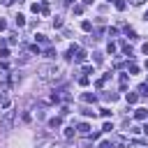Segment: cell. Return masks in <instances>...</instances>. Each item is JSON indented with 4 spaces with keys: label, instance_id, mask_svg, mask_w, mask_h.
I'll return each instance as SVG.
<instances>
[{
    "label": "cell",
    "instance_id": "1",
    "mask_svg": "<svg viewBox=\"0 0 148 148\" xmlns=\"http://www.w3.org/2000/svg\"><path fill=\"white\" fill-rule=\"evenodd\" d=\"M58 74H60V69H58L56 65H44V67H39V76H42V81L58 79Z\"/></svg>",
    "mask_w": 148,
    "mask_h": 148
},
{
    "label": "cell",
    "instance_id": "2",
    "mask_svg": "<svg viewBox=\"0 0 148 148\" xmlns=\"http://www.w3.org/2000/svg\"><path fill=\"white\" fill-rule=\"evenodd\" d=\"M134 118H136V120H146V118H148V109H143V106L136 109V111H134Z\"/></svg>",
    "mask_w": 148,
    "mask_h": 148
},
{
    "label": "cell",
    "instance_id": "3",
    "mask_svg": "<svg viewBox=\"0 0 148 148\" xmlns=\"http://www.w3.org/2000/svg\"><path fill=\"white\" fill-rule=\"evenodd\" d=\"M60 125H62V118H60V116H56V118L49 120V127H51V130H58Z\"/></svg>",
    "mask_w": 148,
    "mask_h": 148
},
{
    "label": "cell",
    "instance_id": "4",
    "mask_svg": "<svg viewBox=\"0 0 148 148\" xmlns=\"http://www.w3.org/2000/svg\"><path fill=\"white\" fill-rule=\"evenodd\" d=\"M14 23H16L18 28H23V25H25V16H23V14H16V16H14Z\"/></svg>",
    "mask_w": 148,
    "mask_h": 148
},
{
    "label": "cell",
    "instance_id": "5",
    "mask_svg": "<svg viewBox=\"0 0 148 148\" xmlns=\"http://www.w3.org/2000/svg\"><path fill=\"white\" fill-rule=\"evenodd\" d=\"M125 99H127V104H136L139 95H136V92H127V95H125Z\"/></svg>",
    "mask_w": 148,
    "mask_h": 148
},
{
    "label": "cell",
    "instance_id": "6",
    "mask_svg": "<svg viewBox=\"0 0 148 148\" xmlns=\"http://www.w3.org/2000/svg\"><path fill=\"white\" fill-rule=\"evenodd\" d=\"M79 134H83V136H88V134H90V125H88V123H83V125H79Z\"/></svg>",
    "mask_w": 148,
    "mask_h": 148
},
{
    "label": "cell",
    "instance_id": "7",
    "mask_svg": "<svg viewBox=\"0 0 148 148\" xmlns=\"http://www.w3.org/2000/svg\"><path fill=\"white\" fill-rule=\"evenodd\" d=\"M74 58H76V62H83V60H86V51H83V49H79Z\"/></svg>",
    "mask_w": 148,
    "mask_h": 148
},
{
    "label": "cell",
    "instance_id": "8",
    "mask_svg": "<svg viewBox=\"0 0 148 148\" xmlns=\"http://www.w3.org/2000/svg\"><path fill=\"white\" fill-rule=\"evenodd\" d=\"M81 30L90 32V30H92V23H90V21H81Z\"/></svg>",
    "mask_w": 148,
    "mask_h": 148
},
{
    "label": "cell",
    "instance_id": "9",
    "mask_svg": "<svg viewBox=\"0 0 148 148\" xmlns=\"http://www.w3.org/2000/svg\"><path fill=\"white\" fill-rule=\"evenodd\" d=\"M74 132H76L74 127H65V139H72V136H74Z\"/></svg>",
    "mask_w": 148,
    "mask_h": 148
},
{
    "label": "cell",
    "instance_id": "10",
    "mask_svg": "<svg viewBox=\"0 0 148 148\" xmlns=\"http://www.w3.org/2000/svg\"><path fill=\"white\" fill-rule=\"evenodd\" d=\"M30 9H32L35 14H42V5H37V2H32V5H30Z\"/></svg>",
    "mask_w": 148,
    "mask_h": 148
},
{
    "label": "cell",
    "instance_id": "11",
    "mask_svg": "<svg viewBox=\"0 0 148 148\" xmlns=\"http://www.w3.org/2000/svg\"><path fill=\"white\" fill-rule=\"evenodd\" d=\"M95 99H97V95H90V92L83 95V102H95Z\"/></svg>",
    "mask_w": 148,
    "mask_h": 148
},
{
    "label": "cell",
    "instance_id": "12",
    "mask_svg": "<svg viewBox=\"0 0 148 148\" xmlns=\"http://www.w3.org/2000/svg\"><path fill=\"white\" fill-rule=\"evenodd\" d=\"M53 28H62V18H60V16L53 18Z\"/></svg>",
    "mask_w": 148,
    "mask_h": 148
},
{
    "label": "cell",
    "instance_id": "13",
    "mask_svg": "<svg viewBox=\"0 0 148 148\" xmlns=\"http://www.w3.org/2000/svg\"><path fill=\"white\" fill-rule=\"evenodd\" d=\"M35 42H42V44H49V39L44 35H35Z\"/></svg>",
    "mask_w": 148,
    "mask_h": 148
},
{
    "label": "cell",
    "instance_id": "14",
    "mask_svg": "<svg viewBox=\"0 0 148 148\" xmlns=\"http://www.w3.org/2000/svg\"><path fill=\"white\" fill-rule=\"evenodd\" d=\"M123 51H125V56H132V46L125 44V42H123Z\"/></svg>",
    "mask_w": 148,
    "mask_h": 148
},
{
    "label": "cell",
    "instance_id": "15",
    "mask_svg": "<svg viewBox=\"0 0 148 148\" xmlns=\"http://www.w3.org/2000/svg\"><path fill=\"white\" fill-rule=\"evenodd\" d=\"M139 95H148V86H146V83L139 86Z\"/></svg>",
    "mask_w": 148,
    "mask_h": 148
},
{
    "label": "cell",
    "instance_id": "16",
    "mask_svg": "<svg viewBox=\"0 0 148 148\" xmlns=\"http://www.w3.org/2000/svg\"><path fill=\"white\" fill-rule=\"evenodd\" d=\"M9 58V51L7 49H0V60H7Z\"/></svg>",
    "mask_w": 148,
    "mask_h": 148
},
{
    "label": "cell",
    "instance_id": "17",
    "mask_svg": "<svg viewBox=\"0 0 148 148\" xmlns=\"http://www.w3.org/2000/svg\"><path fill=\"white\" fill-rule=\"evenodd\" d=\"M99 148H116V146H113V141H102Z\"/></svg>",
    "mask_w": 148,
    "mask_h": 148
},
{
    "label": "cell",
    "instance_id": "18",
    "mask_svg": "<svg viewBox=\"0 0 148 148\" xmlns=\"http://www.w3.org/2000/svg\"><path fill=\"white\" fill-rule=\"evenodd\" d=\"M130 74H139V65L132 62V65H130Z\"/></svg>",
    "mask_w": 148,
    "mask_h": 148
},
{
    "label": "cell",
    "instance_id": "19",
    "mask_svg": "<svg viewBox=\"0 0 148 148\" xmlns=\"http://www.w3.org/2000/svg\"><path fill=\"white\" fill-rule=\"evenodd\" d=\"M49 12H51V9H49V5L44 2V5H42V14H44V16H49Z\"/></svg>",
    "mask_w": 148,
    "mask_h": 148
},
{
    "label": "cell",
    "instance_id": "20",
    "mask_svg": "<svg viewBox=\"0 0 148 148\" xmlns=\"http://www.w3.org/2000/svg\"><path fill=\"white\" fill-rule=\"evenodd\" d=\"M106 51H109V53H116V44H113V42H109V46H106Z\"/></svg>",
    "mask_w": 148,
    "mask_h": 148
},
{
    "label": "cell",
    "instance_id": "21",
    "mask_svg": "<svg viewBox=\"0 0 148 148\" xmlns=\"http://www.w3.org/2000/svg\"><path fill=\"white\" fill-rule=\"evenodd\" d=\"M79 83H81V86H88V83H90V79H88V76H81V79H79Z\"/></svg>",
    "mask_w": 148,
    "mask_h": 148
},
{
    "label": "cell",
    "instance_id": "22",
    "mask_svg": "<svg viewBox=\"0 0 148 148\" xmlns=\"http://www.w3.org/2000/svg\"><path fill=\"white\" fill-rule=\"evenodd\" d=\"M125 86H127V74H123V76H120V88H125Z\"/></svg>",
    "mask_w": 148,
    "mask_h": 148
},
{
    "label": "cell",
    "instance_id": "23",
    "mask_svg": "<svg viewBox=\"0 0 148 148\" xmlns=\"http://www.w3.org/2000/svg\"><path fill=\"white\" fill-rule=\"evenodd\" d=\"M111 130H113V125H111V123H104V127H102V132H111Z\"/></svg>",
    "mask_w": 148,
    "mask_h": 148
},
{
    "label": "cell",
    "instance_id": "24",
    "mask_svg": "<svg viewBox=\"0 0 148 148\" xmlns=\"http://www.w3.org/2000/svg\"><path fill=\"white\" fill-rule=\"evenodd\" d=\"M116 9H120V12H123V9H125V2H123V0H116Z\"/></svg>",
    "mask_w": 148,
    "mask_h": 148
},
{
    "label": "cell",
    "instance_id": "25",
    "mask_svg": "<svg viewBox=\"0 0 148 148\" xmlns=\"http://www.w3.org/2000/svg\"><path fill=\"white\" fill-rule=\"evenodd\" d=\"M83 12V5H74V14H81Z\"/></svg>",
    "mask_w": 148,
    "mask_h": 148
},
{
    "label": "cell",
    "instance_id": "26",
    "mask_svg": "<svg viewBox=\"0 0 148 148\" xmlns=\"http://www.w3.org/2000/svg\"><path fill=\"white\" fill-rule=\"evenodd\" d=\"M0 2H2V5H7V7H9V5H14V2H16V0H0ZM18 2H21V0H18Z\"/></svg>",
    "mask_w": 148,
    "mask_h": 148
},
{
    "label": "cell",
    "instance_id": "27",
    "mask_svg": "<svg viewBox=\"0 0 148 148\" xmlns=\"http://www.w3.org/2000/svg\"><path fill=\"white\" fill-rule=\"evenodd\" d=\"M5 28H7V21H5V18H0V30H5Z\"/></svg>",
    "mask_w": 148,
    "mask_h": 148
},
{
    "label": "cell",
    "instance_id": "28",
    "mask_svg": "<svg viewBox=\"0 0 148 148\" xmlns=\"http://www.w3.org/2000/svg\"><path fill=\"white\" fill-rule=\"evenodd\" d=\"M141 51H143V53H146V56H148V42H146V44H143V46H141Z\"/></svg>",
    "mask_w": 148,
    "mask_h": 148
},
{
    "label": "cell",
    "instance_id": "29",
    "mask_svg": "<svg viewBox=\"0 0 148 148\" xmlns=\"http://www.w3.org/2000/svg\"><path fill=\"white\" fill-rule=\"evenodd\" d=\"M141 130H143V134H146V136H148V123H146V125H143V127H141Z\"/></svg>",
    "mask_w": 148,
    "mask_h": 148
},
{
    "label": "cell",
    "instance_id": "30",
    "mask_svg": "<svg viewBox=\"0 0 148 148\" xmlns=\"http://www.w3.org/2000/svg\"><path fill=\"white\" fill-rule=\"evenodd\" d=\"M130 2H132V5H141L143 0H130Z\"/></svg>",
    "mask_w": 148,
    "mask_h": 148
},
{
    "label": "cell",
    "instance_id": "31",
    "mask_svg": "<svg viewBox=\"0 0 148 148\" xmlns=\"http://www.w3.org/2000/svg\"><path fill=\"white\" fill-rule=\"evenodd\" d=\"M83 5H92V0H83Z\"/></svg>",
    "mask_w": 148,
    "mask_h": 148
},
{
    "label": "cell",
    "instance_id": "32",
    "mask_svg": "<svg viewBox=\"0 0 148 148\" xmlns=\"http://www.w3.org/2000/svg\"><path fill=\"white\" fill-rule=\"evenodd\" d=\"M62 2H65V5H72V2H74V0H62Z\"/></svg>",
    "mask_w": 148,
    "mask_h": 148
},
{
    "label": "cell",
    "instance_id": "33",
    "mask_svg": "<svg viewBox=\"0 0 148 148\" xmlns=\"http://www.w3.org/2000/svg\"><path fill=\"white\" fill-rule=\"evenodd\" d=\"M146 69H148V60H146Z\"/></svg>",
    "mask_w": 148,
    "mask_h": 148
},
{
    "label": "cell",
    "instance_id": "34",
    "mask_svg": "<svg viewBox=\"0 0 148 148\" xmlns=\"http://www.w3.org/2000/svg\"><path fill=\"white\" fill-rule=\"evenodd\" d=\"M146 18H148V12H146Z\"/></svg>",
    "mask_w": 148,
    "mask_h": 148
},
{
    "label": "cell",
    "instance_id": "35",
    "mask_svg": "<svg viewBox=\"0 0 148 148\" xmlns=\"http://www.w3.org/2000/svg\"><path fill=\"white\" fill-rule=\"evenodd\" d=\"M113 2H116V0H113Z\"/></svg>",
    "mask_w": 148,
    "mask_h": 148
}]
</instances>
